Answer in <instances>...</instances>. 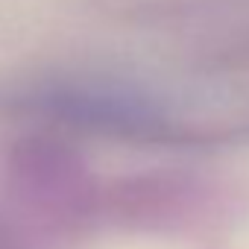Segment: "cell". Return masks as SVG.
I'll return each instance as SVG.
<instances>
[{
  "label": "cell",
  "mask_w": 249,
  "mask_h": 249,
  "mask_svg": "<svg viewBox=\"0 0 249 249\" xmlns=\"http://www.w3.org/2000/svg\"><path fill=\"white\" fill-rule=\"evenodd\" d=\"M0 249H50V237L9 199H0Z\"/></svg>",
  "instance_id": "obj_2"
},
{
  "label": "cell",
  "mask_w": 249,
  "mask_h": 249,
  "mask_svg": "<svg viewBox=\"0 0 249 249\" xmlns=\"http://www.w3.org/2000/svg\"><path fill=\"white\" fill-rule=\"evenodd\" d=\"M9 202L47 237L73 229L97 205V188L85 161L62 141L30 135L6 156Z\"/></svg>",
  "instance_id": "obj_1"
}]
</instances>
